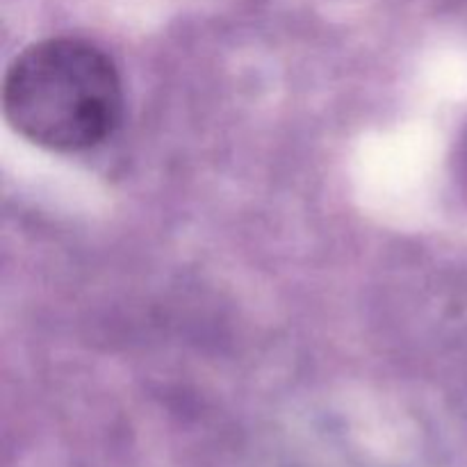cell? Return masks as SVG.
<instances>
[{
    "instance_id": "7a4b0ae2",
    "label": "cell",
    "mask_w": 467,
    "mask_h": 467,
    "mask_svg": "<svg viewBox=\"0 0 467 467\" xmlns=\"http://www.w3.org/2000/svg\"><path fill=\"white\" fill-rule=\"evenodd\" d=\"M461 171H463L465 185H467V137L463 141V149H461Z\"/></svg>"
},
{
    "instance_id": "6da1fadb",
    "label": "cell",
    "mask_w": 467,
    "mask_h": 467,
    "mask_svg": "<svg viewBox=\"0 0 467 467\" xmlns=\"http://www.w3.org/2000/svg\"><path fill=\"white\" fill-rule=\"evenodd\" d=\"M9 126L41 149L78 153L100 144L121 121V78L89 41L57 36L32 44L5 76Z\"/></svg>"
}]
</instances>
